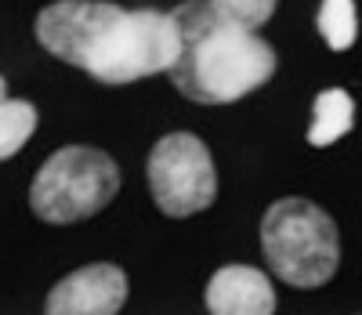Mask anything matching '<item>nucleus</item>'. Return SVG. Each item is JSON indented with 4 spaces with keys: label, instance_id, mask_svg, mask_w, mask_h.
Returning a JSON list of instances; mask_svg holds the SVG:
<instances>
[{
    "label": "nucleus",
    "instance_id": "obj_11",
    "mask_svg": "<svg viewBox=\"0 0 362 315\" xmlns=\"http://www.w3.org/2000/svg\"><path fill=\"white\" fill-rule=\"evenodd\" d=\"M225 18L247 25V29H261L272 15H276V0H210Z\"/></svg>",
    "mask_w": 362,
    "mask_h": 315
},
{
    "label": "nucleus",
    "instance_id": "obj_10",
    "mask_svg": "<svg viewBox=\"0 0 362 315\" xmlns=\"http://www.w3.org/2000/svg\"><path fill=\"white\" fill-rule=\"evenodd\" d=\"M319 33L329 51H348L358 37V15H355V0H322L319 4Z\"/></svg>",
    "mask_w": 362,
    "mask_h": 315
},
{
    "label": "nucleus",
    "instance_id": "obj_3",
    "mask_svg": "<svg viewBox=\"0 0 362 315\" xmlns=\"http://www.w3.org/2000/svg\"><path fill=\"white\" fill-rule=\"evenodd\" d=\"M261 250L268 268L297 290L326 287L341 265V236L334 217L300 196H286L264 210Z\"/></svg>",
    "mask_w": 362,
    "mask_h": 315
},
{
    "label": "nucleus",
    "instance_id": "obj_6",
    "mask_svg": "<svg viewBox=\"0 0 362 315\" xmlns=\"http://www.w3.org/2000/svg\"><path fill=\"white\" fill-rule=\"evenodd\" d=\"M127 301V275L116 265H83L69 272L44 301L47 315H116Z\"/></svg>",
    "mask_w": 362,
    "mask_h": 315
},
{
    "label": "nucleus",
    "instance_id": "obj_1",
    "mask_svg": "<svg viewBox=\"0 0 362 315\" xmlns=\"http://www.w3.org/2000/svg\"><path fill=\"white\" fill-rule=\"evenodd\" d=\"M37 40L109 87L167 73L181 47L174 11H127L109 0H54L37 15Z\"/></svg>",
    "mask_w": 362,
    "mask_h": 315
},
{
    "label": "nucleus",
    "instance_id": "obj_7",
    "mask_svg": "<svg viewBox=\"0 0 362 315\" xmlns=\"http://www.w3.org/2000/svg\"><path fill=\"white\" fill-rule=\"evenodd\" d=\"M206 311L214 315H272L276 290L254 265H225L206 282Z\"/></svg>",
    "mask_w": 362,
    "mask_h": 315
},
{
    "label": "nucleus",
    "instance_id": "obj_4",
    "mask_svg": "<svg viewBox=\"0 0 362 315\" xmlns=\"http://www.w3.org/2000/svg\"><path fill=\"white\" fill-rule=\"evenodd\" d=\"M119 188L112 156L87 145H66L40 164L29 185V207L47 225H73L105 210Z\"/></svg>",
    "mask_w": 362,
    "mask_h": 315
},
{
    "label": "nucleus",
    "instance_id": "obj_9",
    "mask_svg": "<svg viewBox=\"0 0 362 315\" xmlns=\"http://www.w3.org/2000/svg\"><path fill=\"white\" fill-rule=\"evenodd\" d=\"M37 131V109L22 98H0V164L22 152Z\"/></svg>",
    "mask_w": 362,
    "mask_h": 315
},
{
    "label": "nucleus",
    "instance_id": "obj_2",
    "mask_svg": "<svg viewBox=\"0 0 362 315\" xmlns=\"http://www.w3.org/2000/svg\"><path fill=\"white\" fill-rule=\"evenodd\" d=\"M181 47L167 69L170 84L199 105H228L254 94L276 76V51L257 29L225 18L210 0L174 8Z\"/></svg>",
    "mask_w": 362,
    "mask_h": 315
},
{
    "label": "nucleus",
    "instance_id": "obj_8",
    "mask_svg": "<svg viewBox=\"0 0 362 315\" xmlns=\"http://www.w3.org/2000/svg\"><path fill=\"white\" fill-rule=\"evenodd\" d=\"M355 123V102L344 87H329L322 94H315V105H312V127H308V145L326 149L341 142Z\"/></svg>",
    "mask_w": 362,
    "mask_h": 315
},
{
    "label": "nucleus",
    "instance_id": "obj_5",
    "mask_svg": "<svg viewBox=\"0 0 362 315\" xmlns=\"http://www.w3.org/2000/svg\"><path fill=\"white\" fill-rule=\"evenodd\" d=\"M145 174L153 203L167 217H192L218 196V171L210 160V149L189 131L160 138L148 152Z\"/></svg>",
    "mask_w": 362,
    "mask_h": 315
},
{
    "label": "nucleus",
    "instance_id": "obj_12",
    "mask_svg": "<svg viewBox=\"0 0 362 315\" xmlns=\"http://www.w3.org/2000/svg\"><path fill=\"white\" fill-rule=\"evenodd\" d=\"M0 98H8V84H4V76H0Z\"/></svg>",
    "mask_w": 362,
    "mask_h": 315
}]
</instances>
